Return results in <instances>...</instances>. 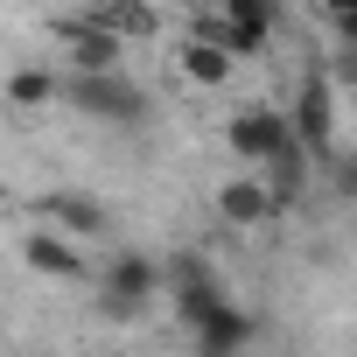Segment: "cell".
<instances>
[{
	"label": "cell",
	"mask_w": 357,
	"mask_h": 357,
	"mask_svg": "<svg viewBox=\"0 0 357 357\" xmlns=\"http://www.w3.org/2000/svg\"><path fill=\"white\" fill-rule=\"evenodd\" d=\"M36 211H43V218H50V231H63L70 245H84V238H105V231H112L105 204H98V197H84V190H50Z\"/></svg>",
	"instance_id": "obj_4"
},
{
	"label": "cell",
	"mask_w": 357,
	"mask_h": 357,
	"mask_svg": "<svg viewBox=\"0 0 357 357\" xmlns=\"http://www.w3.org/2000/svg\"><path fill=\"white\" fill-rule=\"evenodd\" d=\"M56 98H70L77 112H91V119H112V126H140V119H147V98H140V84H126L119 70H70Z\"/></svg>",
	"instance_id": "obj_1"
},
{
	"label": "cell",
	"mask_w": 357,
	"mask_h": 357,
	"mask_svg": "<svg viewBox=\"0 0 357 357\" xmlns=\"http://www.w3.org/2000/svg\"><path fill=\"white\" fill-rule=\"evenodd\" d=\"M84 22H98V29L119 36V43H147V36H161V8H154V0H98Z\"/></svg>",
	"instance_id": "obj_8"
},
{
	"label": "cell",
	"mask_w": 357,
	"mask_h": 357,
	"mask_svg": "<svg viewBox=\"0 0 357 357\" xmlns=\"http://www.w3.org/2000/svg\"><path fill=\"white\" fill-rule=\"evenodd\" d=\"M322 8H329V22H336V43L350 50V43H357V0H322Z\"/></svg>",
	"instance_id": "obj_14"
},
{
	"label": "cell",
	"mask_w": 357,
	"mask_h": 357,
	"mask_svg": "<svg viewBox=\"0 0 357 357\" xmlns=\"http://www.w3.org/2000/svg\"><path fill=\"white\" fill-rule=\"evenodd\" d=\"M231 56L225 50H211V43H197V36H183V77L190 84H231Z\"/></svg>",
	"instance_id": "obj_11"
},
{
	"label": "cell",
	"mask_w": 357,
	"mask_h": 357,
	"mask_svg": "<svg viewBox=\"0 0 357 357\" xmlns=\"http://www.w3.org/2000/svg\"><path fill=\"white\" fill-rule=\"evenodd\" d=\"M225 140H231V154H238V161L266 168V161L294 140V126H287V112H273V105H245V112L225 126Z\"/></svg>",
	"instance_id": "obj_3"
},
{
	"label": "cell",
	"mask_w": 357,
	"mask_h": 357,
	"mask_svg": "<svg viewBox=\"0 0 357 357\" xmlns=\"http://www.w3.org/2000/svg\"><path fill=\"white\" fill-rule=\"evenodd\" d=\"M252 336H259V322H252L245 308H231V301H225L218 315H204V322L190 329V350H197V357H245V350H252Z\"/></svg>",
	"instance_id": "obj_5"
},
{
	"label": "cell",
	"mask_w": 357,
	"mask_h": 357,
	"mask_svg": "<svg viewBox=\"0 0 357 357\" xmlns=\"http://www.w3.org/2000/svg\"><path fill=\"white\" fill-rule=\"evenodd\" d=\"M56 91H63V77H56V70H36V63L8 77V105H22V112H36V105H50Z\"/></svg>",
	"instance_id": "obj_12"
},
{
	"label": "cell",
	"mask_w": 357,
	"mask_h": 357,
	"mask_svg": "<svg viewBox=\"0 0 357 357\" xmlns=\"http://www.w3.org/2000/svg\"><path fill=\"white\" fill-rule=\"evenodd\" d=\"M56 43L70 50V70H119V56H126V43L119 36H105L98 22H56Z\"/></svg>",
	"instance_id": "obj_6"
},
{
	"label": "cell",
	"mask_w": 357,
	"mask_h": 357,
	"mask_svg": "<svg viewBox=\"0 0 357 357\" xmlns=\"http://www.w3.org/2000/svg\"><path fill=\"white\" fill-rule=\"evenodd\" d=\"M22 259H29L43 280H77V273H84V245H70V238H63V231H50V225L22 238Z\"/></svg>",
	"instance_id": "obj_7"
},
{
	"label": "cell",
	"mask_w": 357,
	"mask_h": 357,
	"mask_svg": "<svg viewBox=\"0 0 357 357\" xmlns=\"http://www.w3.org/2000/svg\"><path fill=\"white\" fill-rule=\"evenodd\" d=\"M225 308V287L218 280H204V287H175V315H183V329H197L204 315H218Z\"/></svg>",
	"instance_id": "obj_13"
},
{
	"label": "cell",
	"mask_w": 357,
	"mask_h": 357,
	"mask_svg": "<svg viewBox=\"0 0 357 357\" xmlns=\"http://www.w3.org/2000/svg\"><path fill=\"white\" fill-rule=\"evenodd\" d=\"M259 190H266V211H273V218L301 204V190H308V154H301L294 140H287V147L266 161V183H259Z\"/></svg>",
	"instance_id": "obj_9"
},
{
	"label": "cell",
	"mask_w": 357,
	"mask_h": 357,
	"mask_svg": "<svg viewBox=\"0 0 357 357\" xmlns=\"http://www.w3.org/2000/svg\"><path fill=\"white\" fill-rule=\"evenodd\" d=\"M112 357H126V350H112Z\"/></svg>",
	"instance_id": "obj_15"
},
{
	"label": "cell",
	"mask_w": 357,
	"mask_h": 357,
	"mask_svg": "<svg viewBox=\"0 0 357 357\" xmlns=\"http://www.w3.org/2000/svg\"><path fill=\"white\" fill-rule=\"evenodd\" d=\"M218 218L225 225H266L273 211H266V190L252 183V175H231V183L218 190Z\"/></svg>",
	"instance_id": "obj_10"
},
{
	"label": "cell",
	"mask_w": 357,
	"mask_h": 357,
	"mask_svg": "<svg viewBox=\"0 0 357 357\" xmlns=\"http://www.w3.org/2000/svg\"><path fill=\"white\" fill-rule=\"evenodd\" d=\"M154 287H161V259L119 252V259L105 266V280H98V315H105V322H133V315H147Z\"/></svg>",
	"instance_id": "obj_2"
}]
</instances>
